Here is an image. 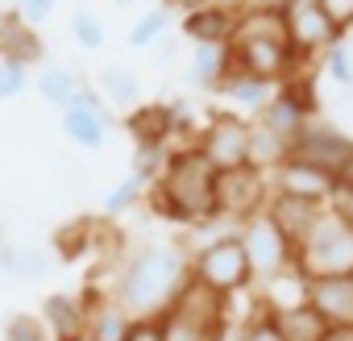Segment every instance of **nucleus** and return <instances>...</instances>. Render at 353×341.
Returning a JSON list of instances; mask_svg holds the SVG:
<instances>
[{"label": "nucleus", "mask_w": 353, "mask_h": 341, "mask_svg": "<svg viewBox=\"0 0 353 341\" xmlns=\"http://www.w3.org/2000/svg\"><path fill=\"white\" fill-rule=\"evenodd\" d=\"M0 59H13L21 67H34L46 59V42L38 34V26L21 21L17 9H5L0 13Z\"/></svg>", "instance_id": "nucleus-15"}, {"label": "nucleus", "mask_w": 353, "mask_h": 341, "mask_svg": "<svg viewBox=\"0 0 353 341\" xmlns=\"http://www.w3.org/2000/svg\"><path fill=\"white\" fill-rule=\"evenodd\" d=\"M50 341H88V329H83V295H71V291H50L38 308Z\"/></svg>", "instance_id": "nucleus-16"}, {"label": "nucleus", "mask_w": 353, "mask_h": 341, "mask_svg": "<svg viewBox=\"0 0 353 341\" xmlns=\"http://www.w3.org/2000/svg\"><path fill=\"white\" fill-rule=\"evenodd\" d=\"M188 279H192V258L179 242H145L121 258L112 295L133 320H154L174 304Z\"/></svg>", "instance_id": "nucleus-1"}, {"label": "nucleus", "mask_w": 353, "mask_h": 341, "mask_svg": "<svg viewBox=\"0 0 353 341\" xmlns=\"http://www.w3.org/2000/svg\"><path fill=\"white\" fill-rule=\"evenodd\" d=\"M216 179L221 170L188 142V146H174L166 158V170L158 175L154 188H145V200L154 208V217L174 221V225H196L204 217L216 213Z\"/></svg>", "instance_id": "nucleus-2"}, {"label": "nucleus", "mask_w": 353, "mask_h": 341, "mask_svg": "<svg viewBox=\"0 0 353 341\" xmlns=\"http://www.w3.org/2000/svg\"><path fill=\"white\" fill-rule=\"evenodd\" d=\"M192 146L221 170H241L250 166V117L233 113V108H212L208 121L200 125V133L192 137Z\"/></svg>", "instance_id": "nucleus-6"}, {"label": "nucleus", "mask_w": 353, "mask_h": 341, "mask_svg": "<svg viewBox=\"0 0 353 341\" xmlns=\"http://www.w3.org/2000/svg\"><path fill=\"white\" fill-rule=\"evenodd\" d=\"M266 213H270V221L283 229V237H287L291 246H299V242L312 233V225L320 221L324 204H312V200H299V196L270 192V200H266Z\"/></svg>", "instance_id": "nucleus-18"}, {"label": "nucleus", "mask_w": 353, "mask_h": 341, "mask_svg": "<svg viewBox=\"0 0 353 341\" xmlns=\"http://www.w3.org/2000/svg\"><path fill=\"white\" fill-rule=\"evenodd\" d=\"M83 84H88V79H79V75H75V71H67V67H42V71L34 75L38 96H42L46 104H54V108H67Z\"/></svg>", "instance_id": "nucleus-26"}, {"label": "nucleus", "mask_w": 353, "mask_h": 341, "mask_svg": "<svg viewBox=\"0 0 353 341\" xmlns=\"http://www.w3.org/2000/svg\"><path fill=\"white\" fill-rule=\"evenodd\" d=\"M233 341H287L283 337V329H279V320H274V312L258 300V308L233 329Z\"/></svg>", "instance_id": "nucleus-31"}, {"label": "nucleus", "mask_w": 353, "mask_h": 341, "mask_svg": "<svg viewBox=\"0 0 353 341\" xmlns=\"http://www.w3.org/2000/svg\"><path fill=\"white\" fill-rule=\"evenodd\" d=\"M233 26H237V5H221V0H212V5H204L196 13H183V21H179L183 38L192 46H229Z\"/></svg>", "instance_id": "nucleus-13"}, {"label": "nucleus", "mask_w": 353, "mask_h": 341, "mask_svg": "<svg viewBox=\"0 0 353 341\" xmlns=\"http://www.w3.org/2000/svg\"><path fill=\"white\" fill-rule=\"evenodd\" d=\"M324 5V13L332 17V26L345 34V30H353V0H320Z\"/></svg>", "instance_id": "nucleus-39"}, {"label": "nucleus", "mask_w": 353, "mask_h": 341, "mask_svg": "<svg viewBox=\"0 0 353 341\" xmlns=\"http://www.w3.org/2000/svg\"><path fill=\"white\" fill-rule=\"evenodd\" d=\"M237 229H241V221H233V217H225V213H212V217H204V221L188 225L179 246H183L188 254H196V250H208V246H216V242L233 237Z\"/></svg>", "instance_id": "nucleus-27"}, {"label": "nucleus", "mask_w": 353, "mask_h": 341, "mask_svg": "<svg viewBox=\"0 0 353 341\" xmlns=\"http://www.w3.org/2000/svg\"><path fill=\"white\" fill-rule=\"evenodd\" d=\"M83 329H88V341H125V333L133 329V316L117 304L112 291H100L92 283L83 291Z\"/></svg>", "instance_id": "nucleus-12"}, {"label": "nucleus", "mask_w": 353, "mask_h": 341, "mask_svg": "<svg viewBox=\"0 0 353 341\" xmlns=\"http://www.w3.org/2000/svg\"><path fill=\"white\" fill-rule=\"evenodd\" d=\"M88 250H96V221L92 217H79L54 233V258L59 262H79Z\"/></svg>", "instance_id": "nucleus-28"}, {"label": "nucleus", "mask_w": 353, "mask_h": 341, "mask_svg": "<svg viewBox=\"0 0 353 341\" xmlns=\"http://www.w3.org/2000/svg\"><path fill=\"white\" fill-rule=\"evenodd\" d=\"M295 271L303 279H349L353 275V213L345 204H324L312 233L295 246Z\"/></svg>", "instance_id": "nucleus-3"}, {"label": "nucleus", "mask_w": 353, "mask_h": 341, "mask_svg": "<svg viewBox=\"0 0 353 341\" xmlns=\"http://www.w3.org/2000/svg\"><path fill=\"white\" fill-rule=\"evenodd\" d=\"M291 158L312 162V166L328 170V175H341V170L349 166V158H353V137H349L341 125H332V121H324V117H312V121L303 125V133L295 137Z\"/></svg>", "instance_id": "nucleus-9"}, {"label": "nucleus", "mask_w": 353, "mask_h": 341, "mask_svg": "<svg viewBox=\"0 0 353 341\" xmlns=\"http://www.w3.org/2000/svg\"><path fill=\"white\" fill-rule=\"evenodd\" d=\"M54 266V254L38 246H0V271L9 279H46Z\"/></svg>", "instance_id": "nucleus-24"}, {"label": "nucleus", "mask_w": 353, "mask_h": 341, "mask_svg": "<svg viewBox=\"0 0 353 341\" xmlns=\"http://www.w3.org/2000/svg\"><path fill=\"white\" fill-rule=\"evenodd\" d=\"M287 158H291V146H287L279 133H270L266 125L250 121V166L262 170V175H274Z\"/></svg>", "instance_id": "nucleus-25"}, {"label": "nucleus", "mask_w": 353, "mask_h": 341, "mask_svg": "<svg viewBox=\"0 0 353 341\" xmlns=\"http://www.w3.org/2000/svg\"><path fill=\"white\" fill-rule=\"evenodd\" d=\"M5 341H50V333H46V324H42L38 312H9Z\"/></svg>", "instance_id": "nucleus-36"}, {"label": "nucleus", "mask_w": 353, "mask_h": 341, "mask_svg": "<svg viewBox=\"0 0 353 341\" xmlns=\"http://www.w3.org/2000/svg\"><path fill=\"white\" fill-rule=\"evenodd\" d=\"M274 88L279 84H270V79H258V75H250V71H241V67H229V75L221 79V88H216V96L229 104V108H237V113H250V121L266 108V100L274 96Z\"/></svg>", "instance_id": "nucleus-17"}, {"label": "nucleus", "mask_w": 353, "mask_h": 341, "mask_svg": "<svg viewBox=\"0 0 353 341\" xmlns=\"http://www.w3.org/2000/svg\"><path fill=\"white\" fill-rule=\"evenodd\" d=\"M71 34H75V42H79L83 50H100V46L108 42V30H104L100 13L88 9V5H79V9L71 13Z\"/></svg>", "instance_id": "nucleus-34"}, {"label": "nucleus", "mask_w": 353, "mask_h": 341, "mask_svg": "<svg viewBox=\"0 0 353 341\" xmlns=\"http://www.w3.org/2000/svg\"><path fill=\"white\" fill-rule=\"evenodd\" d=\"M188 258H192V279L212 287L216 295L233 300V295L254 291V275H250V262H245V250H241L237 233L216 242V246H208V250H196Z\"/></svg>", "instance_id": "nucleus-7"}, {"label": "nucleus", "mask_w": 353, "mask_h": 341, "mask_svg": "<svg viewBox=\"0 0 353 341\" xmlns=\"http://www.w3.org/2000/svg\"><path fill=\"white\" fill-rule=\"evenodd\" d=\"M270 188L283 192V196H299V200H312V204H332L336 200V175L312 166V162H299V158H287L274 175H270Z\"/></svg>", "instance_id": "nucleus-11"}, {"label": "nucleus", "mask_w": 353, "mask_h": 341, "mask_svg": "<svg viewBox=\"0 0 353 341\" xmlns=\"http://www.w3.org/2000/svg\"><path fill=\"white\" fill-rule=\"evenodd\" d=\"M336 200H353V158H349V166L336 175Z\"/></svg>", "instance_id": "nucleus-41"}, {"label": "nucleus", "mask_w": 353, "mask_h": 341, "mask_svg": "<svg viewBox=\"0 0 353 341\" xmlns=\"http://www.w3.org/2000/svg\"><path fill=\"white\" fill-rule=\"evenodd\" d=\"M145 200V184L141 179H133V175H125L121 184H112L108 192H104V217H121V213H133L137 204Z\"/></svg>", "instance_id": "nucleus-33"}, {"label": "nucleus", "mask_w": 353, "mask_h": 341, "mask_svg": "<svg viewBox=\"0 0 353 341\" xmlns=\"http://www.w3.org/2000/svg\"><path fill=\"white\" fill-rule=\"evenodd\" d=\"M166 158H170V146H133V158H129V175L141 179L145 188L158 184V175L166 170Z\"/></svg>", "instance_id": "nucleus-32"}, {"label": "nucleus", "mask_w": 353, "mask_h": 341, "mask_svg": "<svg viewBox=\"0 0 353 341\" xmlns=\"http://www.w3.org/2000/svg\"><path fill=\"white\" fill-rule=\"evenodd\" d=\"M336 204H345V208H349V213H353V200H336Z\"/></svg>", "instance_id": "nucleus-44"}, {"label": "nucleus", "mask_w": 353, "mask_h": 341, "mask_svg": "<svg viewBox=\"0 0 353 341\" xmlns=\"http://www.w3.org/2000/svg\"><path fill=\"white\" fill-rule=\"evenodd\" d=\"M349 279H353V275H349Z\"/></svg>", "instance_id": "nucleus-45"}, {"label": "nucleus", "mask_w": 353, "mask_h": 341, "mask_svg": "<svg viewBox=\"0 0 353 341\" xmlns=\"http://www.w3.org/2000/svg\"><path fill=\"white\" fill-rule=\"evenodd\" d=\"M158 324H162V341H225L229 337V333L204 329V324H196V320H188L179 312H170V308L158 316Z\"/></svg>", "instance_id": "nucleus-30"}, {"label": "nucleus", "mask_w": 353, "mask_h": 341, "mask_svg": "<svg viewBox=\"0 0 353 341\" xmlns=\"http://www.w3.org/2000/svg\"><path fill=\"white\" fill-rule=\"evenodd\" d=\"M279 17H283V34H287V46L299 67L324 59V50L341 42V30L332 26L320 0H283Z\"/></svg>", "instance_id": "nucleus-5"}, {"label": "nucleus", "mask_w": 353, "mask_h": 341, "mask_svg": "<svg viewBox=\"0 0 353 341\" xmlns=\"http://www.w3.org/2000/svg\"><path fill=\"white\" fill-rule=\"evenodd\" d=\"M34 84V71L13 63V59H0V100H17L26 96V88Z\"/></svg>", "instance_id": "nucleus-37"}, {"label": "nucleus", "mask_w": 353, "mask_h": 341, "mask_svg": "<svg viewBox=\"0 0 353 341\" xmlns=\"http://www.w3.org/2000/svg\"><path fill=\"white\" fill-rule=\"evenodd\" d=\"M166 30H170V13H166V9H150V13H141V17L129 26L125 42H129L133 50H150V46H158V42L166 38Z\"/></svg>", "instance_id": "nucleus-29"}, {"label": "nucleus", "mask_w": 353, "mask_h": 341, "mask_svg": "<svg viewBox=\"0 0 353 341\" xmlns=\"http://www.w3.org/2000/svg\"><path fill=\"white\" fill-rule=\"evenodd\" d=\"M324 341H353V324H328Z\"/></svg>", "instance_id": "nucleus-43"}, {"label": "nucleus", "mask_w": 353, "mask_h": 341, "mask_svg": "<svg viewBox=\"0 0 353 341\" xmlns=\"http://www.w3.org/2000/svg\"><path fill=\"white\" fill-rule=\"evenodd\" d=\"M125 129L133 137V146H170L174 137V113L166 100L158 104H137L129 117H125Z\"/></svg>", "instance_id": "nucleus-20"}, {"label": "nucleus", "mask_w": 353, "mask_h": 341, "mask_svg": "<svg viewBox=\"0 0 353 341\" xmlns=\"http://www.w3.org/2000/svg\"><path fill=\"white\" fill-rule=\"evenodd\" d=\"M229 304H233V300H225V295H216L212 287L188 279V287L174 295L170 312H179V316H188V320H196V324H204V329L229 333Z\"/></svg>", "instance_id": "nucleus-14"}, {"label": "nucleus", "mask_w": 353, "mask_h": 341, "mask_svg": "<svg viewBox=\"0 0 353 341\" xmlns=\"http://www.w3.org/2000/svg\"><path fill=\"white\" fill-rule=\"evenodd\" d=\"M270 312H274V320H279L287 341H324V333H328V320L307 300H299L291 308H270Z\"/></svg>", "instance_id": "nucleus-23"}, {"label": "nucleus", "mask_w": 353, "mask_h": 341, "mask_svg": "<svg viewBox=\"0 0 353 341\" xmlns=\"http://www.w3.org/2000/svg\"><path fill=\"white\" fill-rule=\"evenodd\" d=\"M303 300L328 324H353V279H307Z\"/></svg>", "instance_id": "nucleus-19"}, {"label": "nucleus", "mask_w": 353, "mask_h": 341, "mask_svg": "<svg viewBox=\"0 0 353 341\" xmlns=\"http://www.w3.org/2000/svg\"><path fill=\"white\" fill-rule=\"evenodd\" d=\"M92 88L104 96V104H117V108H137L141 100V84L133 71H125L121 63H104L92 79Z\"/></svg>", "instance_id": "nucleus-22"}, {"label": "nucleus", "mask_w": 353, "mask_h": 341, "mask_svg": "<svg viewBox=\"0 0 353 341\" xmlns=\"http://www.w3.org/2000/svg\"><path fill=\"white\" fill-rule=\"evenodd\" d=\"M237 242L245 250V262H250V275H254V287L262 291L266 283H274L279 275L295 271V246L283 237V229L270 221V213H250L237 229Z\"/></svg>", "instance_id": "nucleus-4"}, {"label": "nucleus", "mask_w": 353, "mask_h": 341, "mask_svg": "<svg viewBox=\"0 0 353 341\" xmlns=\"http://www.w3.org/2000/svg\"><path fill=\"white\" fill-rule=\"evenodd\" d=\"M54 5H59V0H17V13H21V21L42 26V21L54 13Z\"/></svg>", "instance_id": "nucleus-38"}, {"label": "nucleus", "mask_w": 353, "mask_h": 341, "mask_svg": "<svg viewBox=\"0 0 353 341\" xmlns=\"http://www.w3.org/2000/svg\"><path fill=\"white\" fill-rule=\"evenodd\" d=\"M229 67H233L229 46H196L192 63H188V84L200 88V92H216L221 79L229 75Z\"/></svg>", "instance_id": "nucleus-21"}, {"label": "nucleus", "mask_w": 353, "mask_h": 341, "mask_svg": "<svg viewBox=\"0 0 353 341\" xmlns=\"http://www.w3.org/2000/svg\"><path fill=\"white\" fill-rule=\"evenodd\" d=\"M320 63H324V79H328L332 88H341V92H353V50H349L345 42L328 46Z\"/></svg>", "instance_id": "nucleus-35"}, {"label": "nucleus", "mask_w": 353, "mask_h": 341, "mask_svg": "<svg viewBox=\"0 0 353 341\" xmlns=\"http://www.w3.org/2000/svg\"><path fill=\"white\" fill-rule=\"evenodd\" d=\"M125 341H162V324L154 320H133V329L125 333Z\"/></svg>", "instance_id": "nucleus-40"}, {"label": "nucleus", "mask_w": 353, "mask_h": 341, "mask_svg": "<svg viewBox=\"0 0 353 341\" xmlns=\"http://www.w3.org/2000/svg\"><path fill=\"white\" fill-rule=\"evenodd\" d=\"M59 125H63V133H67L71 146H79V150H100V146L108 142L112 113H108L104 96H100L92 84H83V88L75 92V100H71L67 108H59Z\"/></svg>", "instance_id": "nucleus-8"}, {"label": "nucleus", "mask_w": 353, "mask_h": 341, "mask_svg": "<svg viewBox=\"0 0 353 341\" xmlns=\"http://www.w3.org/2000/svg\"><path fill=\"white\" fill-rule=\"evenodd\" d=\"M204 5H212V0H166V9H179V13H196Z\"/></svg>", "instance_id": "nucleus-42"}, {"label": "nucleus", "mask_w": 353, "mask_h": 341, "mask_svg": "<svg viewBox=\"0 0 353 341\" xmlns=\"http://www.w3.org/2000/svg\"><path fill=\"white\" fill-rule=\"evenodd\" d=\"M270 179L254 166H241V170H225L216 179V213L233 217V221H245L250 213H262L266 200H270Z\"/></svg>", "instance_id": "nucleus-10"}]
</instances>
